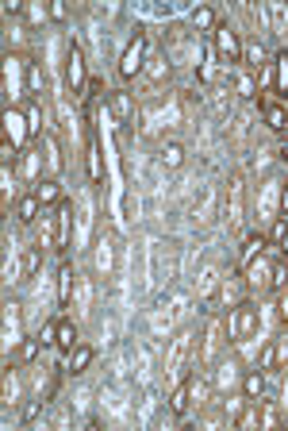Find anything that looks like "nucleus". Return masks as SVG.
I'll return each mask as SVG.
<instances>
[{
    "instance_id": "obj_1",
    "label": "nucleus",
    "mask_w": 288,
    "mask_h": 431,
    "mask_svg": "<svg viewBox=\"0 0 288 431\" xmlns=\"http://www.w3.org/2000/svg\"><path fill=\"white\" fill-rule=\"evenodd\" d=\"M196 339L200 335L192 327H181V331L169 339V351H165V385H181L184 382V370L196 366Z\"/></svg>"
},
{
    "instance_id": "obj_2",
    "label": "nucleus",
    "mask_w": 288,
    "mask_h": 431,
    "mask_svg": "<svg viewBox=\"0 0 288 431\" xmlns=\"http://www.w3.org/2000/svg\"><path fill=\"white\" fill-rule=\"evenodd\" d=\"M223 335H227L223 320H219V316H211L208 327H204V335H200V343H196V362H200V366H215V358H219L223 343H227Z\"/></svg>"
},
{
    "instance_id": "obj_3",
    "label": "nucleus",
    "mask_w": 288,
    "mask_h": 431,
    "mask_svg": "<svg viewBox=\"0 0 288 431\" xmlns=\"http://www.w3.org/2000/svg\"><path fill=\"white\" fill-rule=\"evenodd\" d=\"M258 327H261L258 308H254L250 301H239V304H235V312H230V339H235V343H246V339H254V335H258Z\"/></svg>"
},
{
    "instance_id": "obj_4",
    "label": "nucleus",
    "mask_w": 288,
    "mask_h": 431,
    "mask_svg": "<svg viewBox=\"0 0 288 431\" xmlns=\"http://www.w3.org/2000/svg\"><path fill=\"white\" fill-rule=\"evenodd\" d=\"M143 66H146V35L139 31V35H134V39L127 43L123 58H119V78L131 81L134 73H143Z\"/></svg>"
},
{
    "instance_id": "obj_5",
    "label": "nucleus",
    "mask_w": 288,
    "mask_h": 431,
    "mask_svg": "<svg viewBox=\"0 0 288 431\" xmlns=\"http://www.w3.org/2000/svg\"><path fill=\"white\" fill-rule=\"evenodd\" d=\"M246 289L250 293H261V289H273V262H269L265 255H258V258H250L246 262Z\"/></svg>"
},
{
    "instance_id": "obj_6",
    "label": "nucleus",
    "mask_w": 288,
    "mask_h": 431,
    "mask_svg": "<svg viewBox=\"0 0 288 431\" xmlns=\"http://www.w3.org/2000/svg\"><path fill=\"white\" fill-rule=\"evenodd\" d=\"M66 85L73 89V93H81V89L88 85V69H85L81 47H69V54H66Z\"/></svg>"
},
{
    "instance_id": "obj_7",
    "label": "nucleus",
    "mask_w": 288,
    "mask_h": 431,
    "mask_svg": "<svg viewBox=\"0 0 288 431\" xmlns=\"http://www.w3.org/2000/svg\"><path fill=\"white\" fill-rule=\"evenodd\" d=\"M215 54L227 62H242V39L230 27H215Z\"/></svg>"
},
{
    "instance_id": "obj_8",
    "label": "nucleus",
    "mask_w": 288,
    "mask_h": 431,
    "mask_svg": "<svg viewBox=\"0 0 288 431\" xmlns=\"http://www.w3.org/2000/svg\"><path fill=\"white\" fill-rule=\"evenodd\" d=\"M31 193L43 200V208H54V205H62V200H66V196H62V185H58V177H38Z\"/></svg>"
},
{
    "instance_id": "obj_9",
    "label": "nucleus",
    "mask_w": 288,
    "mask_h": 431,
    "mask_svg": "<svg viewBox=\"0 0 288 431\" xmlns=\"http://www.w3.org/2000/svg\"><path fill=\"white\" fill-rule=\"evenodd\" d=\"M47 212V208H43V200H38L35 193H23L16 200V220L19 224H38V216Z\"/></svg>"
},
{
    "instance_id": "obj_10",
    "label": "nucleus",
    "mask_w": 288,
    "mask_h": 431,
    "mask_svg": "<svg viewBox=\"0 0 288 431\" xmlns=\"http://www.w3.org/2000/svg\"><path fill=\"white\" fill-rule=\"evenodd\" d=\"M38 246L43 251H58V224H54V208H47V212L38 216Z\"/></svg>"
},
{
    "instance_id": "obj_11",
    "label": "nucleus",
    "mask_w": 288,
    "mask_h": 431,
    "mask_svg": "<svg viewBox=\"0 0 288 431\" xmlns=\"http://www.w3.org/2000/svg\"><path fill=\"white\" fill-rule=\"evenodd\" d=\"M73 285H77L73 266H69V262H62V266H58V304H62V308H69V296H73Z\"/></svg>"
},
{
    "instance_id": "obj_12",
    "label": "nucleus",
    "mask_w": 288,
    "mask_h": 431,
    "mask_svg": "<svg viewBox=\"0 0 288 431\" xmlns=\"http://www.w3.org/2000/svg\"><path fill=\"white\" fill-rule=\"evenodd\" d=\"M88 366H93V347H88V343H77L73 351L66 354V370H69V373H85Z\"/></svg>"
},
{
    "instance_id": "obj_13",
    "label": "nucleus",
    "mask_w": 288,
    "mask_h": 431,
    "mask_svg": "<svg viewBox=\"0 0 288 431\" xmlns=\"http://www.w3.org/2000/svg\"><path fill=\"white\" fill-rule=\"evenodd\" d=\"M273 93L288 97V50H277V54H273Z\"/></svg>"
},
{
    "instance_id": "obj_14",
    "label": "nucleus",
    "mask_w": 288,
    "mask_h": 431,
    "mask_svg": "<svg viewBox=\"0 0 288 431\" xmlns=\"http://www.w3.org/2000/svg\"><path fill=\"white\" fill-rule=\"evenodd\" d=\"M242 393L250 401H261L265 397V370H246L242 373Z\"/></svg>"
},
{
    "instance_id": "obj_15",
    "label": "nucleus",
    "mask_w": 288,
    "mask_h": 431,
    "mask_svg": "<svg viewBox=\"0 0 288 431\" xmlns=\"http://www.w3.org/2000/svg\"><path fill=\"white\" fill-rule=\"evenodd\" d=\"M189 404H192V389H189V377H184V382L173 385V393H169V412L173 416H184Z\"/></svg>"
},
{
    "instance_id": "obj_16",
    "label": "nucleus",
    "mask_w": 288,
    "mask_h": 431,
    "mask_svg": "<svg viewBox=\"0 0 288 431\" xmlns=\"http://www.w3.org/2000/svg\"><path fill=\"white\" fill-rule=\"evenodd\" d=\"M38 347H43V343H38V335H35V339H19L16 351H12V362H16V366H31L38 358Z\"/></svg>"
},
{
    "instance_id": "obj_17",
    "label": "nucleus",
    "mask_w": 288,
    "mask_h": 431,
    "mask_svg": "<svg viewBox=\"0 0 288 431\" xmlns=\"http://www.w3.org/2000/svg\"><path fill=\"white\" fill-rule=\"evenodd\" d=\"M77 343H81V339H77V323H73V320H58V343H54V347H58L62 354H69Z\"/></svg>"
},
{
    "instance_id": "obj_18",
    "label": "nucleus",
    "mask_w": 288,
    "mask_h": 431,
    "mask_svg": "<svg viewBox=\"0 0 288 431\" xmlns=\"http://www.w3.org/2000/svg\"><path fill=\"white\" fill-rule=\"evenodd\" d=\"M239 377V362L235 358H215V389H227Z\"/></svg>"
},
{
    "instance_id": "obj_19",
    "label": "nucleus",
    "mask_w": 288,
    "mask_h": 431,
    "mask_svg": "<svg viewBox=\"0 0 288 431\" xmlns=\"http://www.w3.org/2000/svg\"><path fill=\"white\" fill-rule=\"evenodd\" d=\"M112 266H115V246H112V239H100V243H96V270H100V274H112Z\"/></svg>"
},
{
    "instance_id": "obj_20",
    "label": "nucleus",
    "mask_w": 288,
    "mask_h": 431,
    "mask_svg": "<svg viewBox=\"0 0 288 431\" xmlns=\"http://www.w3.org/2000/svg\"><path fill=\"white\" fill-rule=\"evenodd\" d=\"M235 423H239L242 431H254V428H261V408H258V401H246V404H242V412L235 416Z\"/></svg>"
},
{
    "instance_id": "obj_21",
    "label": "nucleus",
    "mask_w": 288,
    "mask_h": 431,
    "mask_svg": "<svg viewBox=\"0 0 288 431\" xmlns=\"http://www.w3.org/2000/svg\"><path fill=\"white\" fill-rule=\"evenodd\" d=\"M158 154H162V166L165 170H181L184 166V147H181V143H162Z\"/></svg>"
},
{
    "instance_id": "obj_22",
    "label": "nucleus",
    "mask_w": 288,
    "mask_h": 431,
    "mask_svg": "<svg viewBox=\"0 0 288 431\" xmlns=\"http://www.w3.org/2000/svg\"><path fill=\"white\" fill-rule=\"evenodd\" d=\"M192 27H196V31H211V35H215V27H219V20H215V8L200 4V8L192 12Z\"/></svg>"
},
{
    "instance_id": "obj_23",
    "label": "nucleus",
    "mask_w": 288,
    "mask_h": 431,
    "mask_svg": "<svg viewBox=\"0 0 288 431\" xmlns=\"http://www.w3.org/2000/svg\"><path fill=\"white\" fill-rule=\"evenodd\" d=\"M43 154H47V177H58V170H62V154H58V139L54 135H43Z\"/></svg>"
},
{
    "instance_id": "obj_24",
    "label": "nucleus",
    "mask_w": 288,
    "mask_h": 431,
    "mask_svg": "<svg viewBox=\"0 0 288 431\" xmlns=\"http://www.w3.org/2000/svg\"><path fill=\"white\" fill-rule=\"evenodd\" d=\"M196 285H200V296H204V301H208V296H215V293H219V266H208Z\"/></svg>"
},
{
    "instance_id": "obj_25",
    "label": "nucleus",
    "mask_w": 288,
    "mask_h": 431,
    "mask_svg": "<svg viewBox=\"0 0 288 431\" xmlns=\"http://www.w3.org/2000/svg\"><path fill=\"white\" fill-rule=\"evenodd\" d=\"M108 108L115 112V119H131V112H134V104H131L127 93H108Z\"/></svg>"
},
{
    "instance_id": "obj_26",
    "label": "nucleus",
    "mask_w": 288,
    "mask_h": 431,
    "mask_svg": "<svg viewBox=\"0 0 288 431\" xmlns=\"http://www.w3.org/2000/svg\"><path fill=\"white\" fill-rule=\"evenodd\" d=\"M4 124H8V139H12V143H19L23 135H31L27 124H23V116H19L16 108H8V112H4Z\"/></svg>"
},
{
    "instance_id": "obj_27",
    "label": "nucleus",
    "mask_w": 288,
    "mask_h": 431,
    "mask_svg": "<svg viewBox=\"0 0 288 431\" xmlns=\"http://www.w3.org/2000/svg\"><path fill=\"white\" fill-rule=\"evenodd\" d=\"M258 408H261V428H265V431H277L280 423H285V420H280V412H277V404H273V401H265V397H261V401H258Z\"/></svg>"
},
{
    "instance_id": "obj_28",
    "label": "nucleus",
    "mask_w": 288,
    "mask_h": 431,
    "mask_svg": "<svg viewBox=\"0 0 288 431\" xmlns=\"http://www.w3.org/2000/svg\"><path fill=\"white\" fill-rule=\"evenodd\" d=\"M261 112H265V128H273V131H285V128H288V112H285V104H265Z\"/></svg>"
},
{
    "instance_id": "obj_29",
    "label": "nucleus",
    "mask_w": 288,
    "mask_h": 431,
    "mask_svg": "<svg viewBox=\"0 0 288 431\" xmlns=\"http://www.w3.org/2000/svg\"><path fill=\"white\" fill-rule=\"evenodd\" d=\"M242 62H246L250 69L269 66V62H265V47H261V43H242Z\"/></svg>"
},
{
    "instance_id": "obj_30",
    "label": "nucleus",
    "mask_w": 288,
    "mask_h": 431,
    "mask_svg": "<svg viewBox=\"0 0 288 431\" xmlns=\"http://www.w3.org/2000/svg\"><path fill=\"white\" fill-rule=\"evenodd\" d=\"M88 177L104 181V162H100V143L96 139H88Z\"/></svg>"
},
{
    "instance_id": "obj_31",
    "label": "nucleus",
    "mask_w": 288,
    "mask_h": 431,
    "mask_svg": "<svg viewBox=\"0 0 288 431\" xmlns=\"http://www.w3.org/2000/svg\"><path fill=\"white\" fill-rule=\"evenodd\" d=\"M38 266H43V246H27L23 251V277H35Z\"/></svg>"
},
{
    "instance_id": "obj_32",
    "label": "nucleus",
    "mask_w": 288,
    "mask_h": 431,
    "mask_svg": "<svg viewBox=\"0 0 288 431\" xmlns=\"http://www.w3.org/2000/svg\"><path fill=\"white\" fill-rule=\"evenodd\" d=\"M261 251H265V235H246V243H242V262H250V258H258Z\"/></svg>"
},
{
    "instance_id": "obj_33",
    "label": "nucleus",
    "mask_w": 288,
    "mask_h": 431,
    "mask_svg": "<svg viewBox=\"0 0 288 431\" xmlns=\"http://www.w3.org/2000/svg\"><path fill=\"white\" fill-rule=\"evenodd\" d=\"M235 93H239V97H258V81L250 78V73H239V78H235Z\"/></svg>"
},
{
    "instance_id": "obj_34",
    "label": "nucleus",
    "mask_w": 288,
    "mask_h": 431,
    "mask_svg": "<svg viewBox=\"0 0 288 431\" xmlns=\"http://www.w3.org/2000/svg\"><path fill=\"white\" fill-rule=\"evenodd\" d=\"M258 370H265V373L277 370V351H273V339H269V343L261 347V354H258Z\"/></svg>"
},
{
    "instance_id": "obj_35",
    "label": "nucleus",
    "mask_w": 288,
    "mask_h": 431,
    "mask_svg": "<svg viewBox=\"0 0 288 431\" xmlns=\"http://www.w3.org/2000/svg\"><path fill=\"white\" fill-rule=\"evenodd\" d=\"M273 351H277V370H288V331L273 339Z\"/></svg>"
},
{
    "instance_id": "obj_36",
    "label": "nucleus",
    "mask_w": 288,
    "mask_h": 431,
    "mask_svg": "<svg viewBox=\"0 0 288 431\" xmlns=\"http://www.w3.org/2000/svg\"><path fill=\"white\" fill-rule=\"evenodd\" d=\"M273 185H277V181H269V189L265 193H261V205H258V220H273Z\"/></svg>"
},
{
    "instance_id": "obj_37",
    "label": "nucleus",
    "mask_w": 288,
    "mask_h": 431,
    "mask_svg": "<svg viewBox=\"0 0 288 431\" xmlns=\"http://www.w3.org/2000/svg\"><path fill=\"white\" fill-rule=\"evenodd\" d=\"M288 239V220H273V227H269V243L280 246Z\"/></svg>"
},
{
    "instance_id": "obj_38",
    "label": "nucleus",
    "mask_w": 288,
    "mask_h": 431,
    "mask_svg": "<svg viewBox=\"0 0 288 431\" xmlns=\"http://www.w3.org/2000/svg\"><path fill=\"white\" fill-rule=\"evenodd\" d=\"M239 212H242V185L239 181H230V224L239 220Z\"/></svg>"
},
{
    "instance_id": "obj_39",
    "label": "nucleus",
    "mask_w": 288,
    "mask_h": 431,
    "mask_svg": "<svg viewBox=\"0 0 288 431\" xmlns=\"http://www.w3.org/2000/svg\"><path fill=\"white\" fill-rule=\"evenodd\" d=\"M246 401H250L246 393H242V397H227V401H223V412H227V420H235V416L242 412V404H246Z\"/></svg>"
},
{
    "instance_id": "obj_40",
    "label": "nucleus",
    "mask_w": 288,
    "mask_h": 431,
    "mask_svg": "<svg viewBox=\"0 0 288 431\" xmlns=\"http://www.w3.org/2000/svg\"><path fill=\"white\" fill-rule=\"evenodd\" d=\"M47 16H50V20H58V23L69 20V4H62V0H50V4H47Z\"/></svg>"
},
{
    "instance_id": "obj_41",
    "label": "nucleus",
    "mask_w": 288,
    "mask_h": 431,
    "mask_svg": "<svg viewBox=\"0 0 288 431\" xmlns=\"http://www.w3.org/2000/svg\"><path fill=\"white\" fill-rule=\"evenodd\" d=\"M285 285H288V266L285 262H273V293L285 289Z\"/></svg>"
},
{
    "instance_id": "obj_42",
    "label": "nucleus",
    "mask_w": 288,
    "mask_h": 431,
    "mask_svg": "<svg viewBox=\"0 0 288 431\" xmlns=\"http://www.w3.org/2000/svg\"><path fill=\"white\" fill-rule=\"evenodd\" d=\"M38 128H43V108H38V104H31V108H27V131L35 135Z\"/></svg>"
},
{
    "instance_id": "obj_43",
    "label": "nucleus",
    "mask_w": 288,
    "mask_h": 431,
    "mask_svg": "<svg viewBox=\"0 0 288 431\" xmlns=\"http://www.w3.org/2000/svg\"><path fill=\"white\" fill-rule=\"evenodd\" d=\"M0 162H4V166H12V162H16V143H12L8 135H4V143H0Z\"/></svg>"
},
{
    "instance_id": "obj_44",
    "label": "nucleus",
    "mask_w": 288,
    "mask_h": 431,
    "mask_svg": "<svg viewBox=\"0 0 288 431\" xmlns=\"http://www.w3.org/2000/svg\"><path fill=\"white\" fill-rule=\"evenodd\" d=\"M38 343H43V347L58 343V323H47V327H43V331H38Z\"/></svg>"
},
{
    "instance_id": "obj_45",
    "label": "nucleus",
    "mask_w": 288,
    "mask_h": 431,
    "mask_svg": "<svg viewBox=\"0 0 288 431\" xmlns=\"http://www.w3.org/2000/svg\"><path fill=\"white\" fill-rule=\"evenodd\" d=\"M277 316L288 323V285H285V289H277Z\"/></svg>"
},
{
    "instance_id": "obj_46",
    "label": "nucleus",
    "mask_w": 288,
    "mask_h": 431,
    "mask_svg": "<svg viewBox=\"0 0 288 431\" xmlns=\"http://www.w3.org/2000/svg\"><path fill=\"white\" fill-rule=\"evenodd\" d=\"M165 73H169V66H165V58H154V66H150V81H162Z\"/></svg>"
},
{
    "instance_id": "obj_47",
    "label": "nucleus",
    "mask_w": 288,
    "mask_h": 431,
    "mask_svg": "<svg viewBox=\"0 0 288 431\" xmlns=\"http://www.w3.org/2000/svg\"><path fill=\"white\" fill-rule=\"evenodd\" d=\"M31 93H43V69L31 62Z\"/></svg>"
},
{
    "instance_id": "obj_48",
    "label": "nucleus",
    "mask_w": 288,
    "mask_h": 431,
    "mask_svg": "<svg viewBox=\"0 0 288 431\" xmlns=\"http://www.w3.org/2000/svg\"><path fill=\"white\" fill-rule=\"evenodd\" d=\"M38 412H43V401H31L27 408H23V420L31 423V420H35V416H38Z\"/></svg>"
},
{
    "instance_id": "obj_49",
    "label": "nucleus",
    "mask_w": 288,
    "mask_h": 431,
    "mask_svg": "<svg viewBox=\"0 0 288 431\" xmlns=\"http://www.w3.org/2000/svg\"><path fill=\"white\" fill-rule=\"evenodd\" d=\"M19 12H23V0H8L4 4V16H19Z\"/></svg>"
},
{
    "instance_id": "obj_50",
    "label": "nucleus",
    "mask_w": 288,
    "mask_h": 431,
    "mask_svg": "<svg viewBox=\"0 0 288 431\" xmlns=\"http://www.w3.org/2000/svg\"><path fill=\"white\" fill-rule=\"evenodd\" d=\"M280 212H285V216H288V185H285V189H280Z\"/></svg>"
},
{
    "instance_id": "obj_51",
    "label": "nucleus",
    "mask_w": 288,
    "mask_h": 431,
    "mask_svg": "<svg viewBox=\"0 0 288 431\" xmlns=\"http://www.w3.org/2000/svg\"><path fill=\"white\" fill-rule=\"evenodd\" d=\"M280 158H285V162H288V139H285V143H280Z\"/></svg>"
},
{
    "instance_id": "obj_52",
    "label": "nucleus",
    "mask_w": 288,
    "mask_h": 431,
    "mask_svg": "<svg viewBox=\"0 0 288 431\" xmlns=\"http://www.w3.org/2000/svg\"><path fill=\"white\" fill-rule=\"evenodd\" d=\"M280 251H285V255H288V239H285V243H280Z\"/></svg>"
},
{
    "instance_id": "obj_53",
    "label": "nucleus",
    "mask_w": 288,
    "mask_h": 431,
    "mask_svg": "<svg viewBox=\"0 0 288 431\" xmlns=\"http://www.w3.org/2000/svg\"><path fill=\"white\" fill-rule=\"evenodd\" d=\"M285 266H288V255H285Z\"/></svg>"
},
{
    "instance_id": "obj_54",
    "label": "nucleus",
    "mask_w": 288,
    "mask_h": 431,
    "mask_svg": "<svg viewBox=\"0 0 288 431\" xmlns=\"http://www.w3.org/2000/svg\"><path fill=\"white\" fill-rule=\"evenodd\" d=\"M285 220H288V216H285Z\"/></svg>"
}]
</instances>
